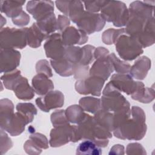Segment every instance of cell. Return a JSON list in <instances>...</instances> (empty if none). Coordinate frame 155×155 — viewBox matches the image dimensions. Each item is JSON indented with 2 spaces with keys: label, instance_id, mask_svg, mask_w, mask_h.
I'll list each match as a JSON object with an SVG mask.
<instances>
[{
  "label": "cell",
  "instance_id": "27",
  "mask_svg": "<svg viewBox=\"0 0 155 155\" xmlns=\"http://www.w3.org/2000/svg\"><path fill=\"white\" fill-rule=\"evenodd\" d=\"M65 111L68 122L75 124H79L84 119L87 114L79 105L76 104L70 105Z\"/></svg>",
  "mask_w": 155,
  "mask_h": 155
},
{
  "label": "cell",
  "instance_id": "34",
  "mask_svg": "<svg viewBox=\"0 0 155 155\" xmlns=\"http://www.w3.org/2000/svg\"><path fill=\"white\" fill-rule=\"evenodd\" d=\"M82 48L77 46L65 47L64 57L74 65L79 64L82 57Z\"/></svg>",
  "mask_w": 155,
  "mask_h": 155
},
{
  "label": "cell",
  "instance_id": "12",
  "mask_svg": "<svg viewBox=\"0 0 155 155\" xmlns=\"http://www.w3.org/2000/svg\"><path fill=\"white\" fill-rule=\"evenodd\" d=\"M35 102L40 110L44 112L57 108H61L64 104V96L58 90L50 91L42 97L36 99Z\"/></svg>",
  "mask_w": 155,
  "mask_h": 155
},
{
  "label": "cell",
  "instance_id": "47",
  "mask_svg": "<svg viewBox=\"0 0 155 155\" xmlns=\"http://www.w3.org/2000/svg\"><path fill=\"white\" fill-rule=\"evenodd\" d=\"M58 24V30L59 32H62L65 28H67L70 25V20L66 16L58 15L57 19Z\"/></svg>",
  "mask_w": 155,
  "mask_h": 155
},
{
  "label": "cell",
  "instance_id": "28",
  "mask_svg": "<svg viewBox=\"0 0 155 155\" xmlns=\"http://www.w3.org/2000/svg\"><path fill=\"white\" fill-rule=\"evenodd\" d=\"M102 153L101 147H98L94 142L85 139L79 143L76 148V154L78 155H99Z\"/></svg>",
  "mask_w": 155,
  "mask_h": 155
},
{
  "label": "cell",
  "instance_id": "33",
  "mask_svg": "<svg viewBox=\"0 0 155 155\" xmlns=\"http://www.w3.org/2000/svg\"><path fill=\"white\" fill-rule=\"evenodd\" d=\"M124 34H126L125 29L124 28L120 29L109 28L102 33V40L105 44L111 45L115 44L119 36Z\"/></svg>",
  "mask_w": 155,
  "mask_h": 155
},
{
  "label": "cell",
  "instance_id": "37",
  "mask_svg": "<svg viewBox=\"0 0 155 155\" xmlns=\"http://www.w3.org/2000/svg\"><path fill=\"white\" fill-rule=\"evenodd\" d=\"M51 122L54 127L70 124L67 119L65 111L64 110H58L54 111L51 114Z\"/></svg>",
  "mask_w": 155,
  "mask_h": 155
},
{
  "label": "cell",
  "instance_id": "24",
  "mask_svg": "<svg viewBox=\"0 0 155 155\" xmlns=\"http://www.w3.org/2000/svg\"><path fill=\"white\" fill-rule=\"evenodd\" d=\"M48 36L39 28L36 22L33 23L28 28L27 44L30 47L36 48L40 47L42 41L46 40Z\"/></svg>",
  "mask_w": 155,
  "mask_h": 155
},
{
  "label": "cell",
  "instance_id": "8",
  "mask_svg": "<svg viewBox=\"0 0 155 155\" xmlns=\"http://www.w3.org/2000/svg\"><path fill=\"white\" fill-rule=\"evenodd\" d=\"M116 50L120 58L125 61H133L143 52L140 44L127 34L122 35L115 42Z\"/></svg>",
  "mask_w": 155,
  "mask_h": 155
},
{
  "label": "cell",
  "instance_id": "10",
  "mask_svg": "<svg viewBox=\"0 0 155 155\" xmlns=\"http://www.w3.org/2000/svg\"><path fill=\"white\" fill-rule=\"evenodd\" d=\"M105 81L101 78L89 75L85 79L77 80L74 87L76 91L81 94H90L94 96H100Z\"/></svg>",
  "mask_w": 155,
  "mask_h": 155
},
{
  "label": "cell",
  "instance_id": "21",
  "mask_svg": "<svg viewBox=\"0 0 155 155\" xmlns=\"http://www.w3.org/2000/svg\"><path fill=\"white\" fill-rule=\"evenodd\" d=\"M31 84L35 92L39 96H44L54 88L52 81L42 73L36 74L31 80Z\"/></svg>",
  "mask_w": 155,
  "mask_h": 155
},
{
  "label": "cell",
  "instance_id": "42",
  "mask_svg": "<svg viewBox=\"0 0 155 155\" xmlns=\"http://www.w3.org/2000/svg\"><path fill=\"white\" fill-rule=\"evenodd\" d=\"M36 71L37 73H42L48 78L53 76L52 70L47 60L41 59L37 62L36 64Z\"/></svg>",
  "mask_w": 155,
  "mask_h": 155
},
{
  "label": "cell",
  "instance_id": "7",
  "mask_svg": "<svg viewBox=\"0 0 155 155\" xmlns=\"http://www.w3.org/2000/svg\"><path fill=\"white\" fill-rule=\"evenodd\" d=\"M81 140L78 133V125L70 124L54 127L50 134L49 144L51 147H59L70 142H77Z\"/></svg>",
  "mask_w": 155,
  "mask_h": 155
},
{
  "label": "cell",
  "instance_id": "40",
  "mask_svg": "<svg viewBox=\"0 0 155 155\" xmlns=\"http://www.w3.org/2000/svg\"><path fill=\"white\" fill-rule=\"evenodd\" d=\"M108 1H93L84 2L85 9L91 13H97L102 10Z\"/></svg>",
  "mask_w": 155,
  "mask_h": 155
},
{
  "label": "cell",
  "instance_id": "17",
  "mask_svg": "<svg viewBox=\"0 0 155 155\" xmlns=\"http://www.w3.org/2000/svg\"><path fill=\"white\" fill-rule=\"evenodd\" d=\"M33 120V118L17 111L13 116L4 131L8 132L12 136H17L24 131L25 125L31 122Z\"/></svg>",
  "mask_w": 155,
  "mask_h": 155
},
{
  "label": "cell",
  "instance_id": "38",
  "mask_svg": "<svg viewBox=\"0 0 155 155\" xmlns=\"http://www.w3.org/2000/svg\"><path fill=\"white\" fill-rule=\"evenodd\" d=\"M17 111L34 119V116L37 114V109L31 103H19L16 105Z\"/></svg>",
  "mask_w": 155,
  "mask_h": 155
},
{
  "label": "cell",
  "instance_id": "41",
  "mask_svg": "<svg viewBox=\"0 0 155 155\" xmlns=\"http://www.w3.org/2000/svg\"><path fill=\"white\" fill-rule=\"evenodd\" d=\"M73 75L76 80L85 79L89 76V66L79 64L74 65Z\"/></svg>",
  "mask_w": 155,
  "mask_h": 155
},
{
  "label": "cell",
  "instance_id": "48",
  "mask_svg": "<svg viewBox=\"0 0 155 155\" xmlns=\"http://www.w3.org/2000/svg\"><path fill=\"white\" fill-rule=\"evenodd\" d=\"M110 54L108 50L103 47H99L95 48L94 52V58L97 59L99 58H103L108 57Z\"/></svg>",
  "mask_w": 155,
  "mask_h": 155
},
{
  "label": "cell",
  "instance_id": "20",
  "mask_svg": "<svg viewBox=\"0 0 155 155\" xmlns=\"http://www.w3.org/2000/svg\"><path fill=\"white\" fill-rule=\"evenodd\" d=\"M12 90L18 99L23 101L31 100L35 96L34 89L29 85L27 79L22 76L15 82Z\"/></svg>",
  "mask_w": 155,
  "mask_h": 155
},
{
  "label": "cell",
  "instance_id": "19",
  "mask_svg": "<svg viewBox=\"0 0 155 155\" xmlns=\"http://www.w3.org/2000/svg\"><path fill=\"white\" fill-rule=\"evenodd\" d=\"M151 68V60L147 56H142L138 58L134 64L131 66L130 75L134 79L143 80Z\"/></svg>",
  "mask_w": 155,
  "mask_h": 155
},
{
  "label": "cell",
  "instance_id": "5",
  "mask_svg": "<svg viewBox=\"0 0 155 155\" xmlns=\"http://www.w3.org/2000/svg\"><path fill=\"white\" fill-rule=\"evenodd\" d=\"M28 28L5 27L1 29V49H22L27 44V32Z\"/></svg>",
  "mask_w": 155,
  "mask_h": 155
},
{
  "label": "cell",
  "instance_id": "18",
  "mask_svg": "<svg viewBox=\"0 0 155 155\" xmlns=\"http://www.w3.org/2000/svg\"><path fill=\"white\" fill-rule=\"evenodd\" d=\"M113 71V65L108 56L97 59L89 70V75L99 77L107 81Z\"/></svg>",
  "mask_w": 155,
  "mask_h": 155
},
{
  "label": "cell",
  "instance_id": "13",
  "mask_svg": "<svg viewBox=\"0 0 155 155\" xmlns=\"http://www.w3.org/2000/svg\"><path fill=\"white\" fill-rule=\"evenodd\" d=\"M26 9L38 22L54 13V2L51 1H30Z\"/></svg>",
  "mask_w": 155,
  "mask_h": 155
},
{
  "label": "cell",
  "instance_id": "23",
  "mask_svg": "<svg viewBox=\"0 0 155 155\" xmlns=\"http://www.w3.org/2000/svg\"><path fill=\"white\" fill-rule=\"evenodd\" d=\"M25 2V1H1V12L8 18H15L23 11L22 5Z\"/></svg>",
  "mask_w": 155,
  "mask_h": 155
},
{
  "label": "cell",
  "instance_id": "22",
  "mask_svg": "<svg viewBox=\"0 0 155 155\" xmlns=\"http://www.w3.org/2000/svg\"><path fill=\"white\" fill-rule=\"evenodd\" d=\"M14 105L8 99H2L0 101V126L5 130L14 115Z\"/></svg>",
  "mask_w": 155,
  "mask_h": 155
},
{
  "label": "cell",
  "instance_id": "30",
  "mask_svg": "<svg viewBox=\"0 0 155 155\" xmlns=\"http://www.w3.org/2000/svg\"><path fill=\"white\" fill-rule=\"evenodd\" d=\"M36 24L39 28L48 36L53 34L58 30L57 19L54 13L43 19L36 22Z\"/></svg>",
  "mask_w": 155,
  "mask_h": 155
},
{
  "label": "cell",
  "instance_id": "2",
  "mask_svg": "<svg viewBox=\"0 0 155 155\" xmlns=\"http://www.w3.org/2000/svg\"><path fill=\"white\" fill-rule=\"evenodd\" d=\"M131 118H128L120 127L113 130L114 136L122 140H139L147 132L146 117L144 111L137 106H133Z\"/></svg>",
  "mask_w": 155,
  "mask_h": 155
},
{
  "label": "cell",
  "instance_id": "49",
  "mask_svg": "<svg viewBox=\"0 0 155 155\" xmlns=\"http://www.w3.org/2000/svg\"><path fill=\"white\" fill-rule=\"evenodd\" d=\"M124 147L122 145L116 144L114 145L111 149L109 154H124Z\"/></svg>",
  "mask_w": 155,
  "mask_h": 155
},
{
  "label": "cell",
  "instance_id": "36",
  "mask_svg": "<svg viewBox=\"0 0 155 155\" xmlns=\"http://www.w3.org/2000/svg\"><path fill=\"white\" fill-rule=\"evenodd\" d=\"M95 47L91 45H86L82 47V57L79 64L82 65H88L92 63L94 59V52Z\"/></svg>",
  "mask_w": 155,
  "mask_h": 155
},
{
  "label": "cell",
  "instance_id": "25",
  "mask_svg": "<svg viewBox=\"0 0 155 155\" xmlns=\"http://www.w3.org/2000/svg\"><path fill=\"white\" fill-rule=\"evenodd\" d=\"M50 64L56 73L61 76L67 77L73 74L74 64L65 57L58 60L50 59Z\"/></svg>",
  "mask_w": 155,
  "mask_h": 155
},
{
  "label": "cell",
  "instance_id": "39",
  "mask_svg": "<svg viewBox=\"0 0 155 155\" xmlns=\"http://www.w3.org/2000/svg\"><path fill=\"white\" fill-rule=\"evenodd\" d=\"M38 147L41 149H47L48 148V141L46 136L39 133H31L29 137Z\"/></svg>",
  "mask_w": 155,
  "mask_h": 155
},
{
  "label": "cell",
  "instance_id": "4",
  "mask_svg": "<svg viewBox=\"0 0 155 155\" xmlns=\"http://www.w3.org/2000/svg\"><path fill=\"white\" fill-rule=\"evenodd\" d=\"M101 15L105 21L112 22L117 27L126 26L129 19V11L123 2L108 1L101 10Z\"/></svg>",
  "mask_w": 155,
  "mask_h": 155
},
{
  "label": "cell",
  "instance_id": "32",
  "mask_svg": "<svg viewBox=\"0 0 155 155\" xmlns=\"http://www.w3.org/2000/svg\"><path fill=\"white\" fill-rule=\"evenodd\" d=\"M83 4L80 1H69L68 14L71 21L76 24L77 20L84 12Z\"/></svg>",
  "mask_w": 155,
  "mask_h": 155
},
{
  "label": "cell",
  "instance_id": "46",
  "mask_svg": "<svg viewBox=\"0 0 155 155\" xmlns=\"http://www.w3.org/2000/svg\"><path fill=\"white\" fill-rule=\"evenodd\" d=\"M30 16L27 15L24 11H22V13L16 18L12 19L13 23L19 27H24L27 25L30 22Z\"/></svg>",
  "mask_w": 155,
  "mask_h": 155
},
{
  "label": "cell",
  "instance_id": "43",
  "mask_svg": "<svg viewBox=\"0 0 155 155\" xmlns=\"http://www.w3.org/2000/svg\"><path fill=\"white\" fill-rule=\"evenodd\" d=\"M13 146V142L11 139L4 130L1 128V153H5Z\"/></svg>",
  "mask_w": 155,
  "mask_h": 155
},
{
  "label": "cell",
  "instance_id": "3",
  "mask_svg": "<svg viewBox=\"0 0 155 155\" xmlns=\"http://www.w3.org/2000/svg\"><path fill=\"white\" fill-rule=\"evenodd\" d=\"M78 130L81 139L90 140L98 147L105 148L112 137L111 132L99 125L93 117L86 114L84 119L78 124Z\"/></svg>",
  "mask_w": 155,
  "mask_h": 155
},
{
  "label": "cell",
  "instance_id": "44",
  "mask_svg": "<svg viewBox=\"0 0 155 155\" xmlns=\"http://www.w3.org/2000/svg\"><path fill=\"white\" fill-rule=\"evenodd\" d=\"M127 154H146L145 150L139 143H130L128 144L126 149Z\"/></svg>",
  "mask_w": 155,
  "mask_h": 155
},
{
  "label": "cell",
  "instance_id": "11",
  "mask_svg": "<svg viewBox=\"0 0 155 155\" xmlns=\"http://www.w3.org/2000/svg\"><path fill=\"white\" fill-rule=\"evenodd\" d=\"M44 48L46 56L50 59L58 60L64 58L65 46L62 44L61 34L54 33L50 35L44 43Z\"/></svg>",
  "mask_w": 155,
  "mask_h": 155
},
{
  "label": "cell",
  "instance_id": "15",
  "mask_svg": "<svg viewBox=\"0 0 155 155\" xmlns=\"http://www.w3.org/2000/svg\"><path fill=\"white\" fill-rule=\"evenodd\" d=\"M110 82L120 92H124L128 95H131L138 85V81H134L128 74H114L111 77Z\"/></svg>",
  "mask_w": 155,
  "mask_h": 155
},
{
  "label": "cell",
  "instance_id": "31",
  "mask_svg": "<svg viewBox=\"0 0 155 155\" xmlns=\"http://www.w3.org/2000/svg\"><path fill=\"white\" fill-rule=\"evenodd\" d=\"M109 59L113 65L114 71L119 74H127L131 68V65L127 62L119 59L114 53H110Z\"/></svg>",
  "mask_w": 155,
  "mask_h": 155
},
{
  "label": "cell",
  "instance_id": "29",
  "mask_svg": "<svg viewBox=\"0 0 155 155\" xmlns=\"http://www.w3.org/2000/svg\"><path fill=\"white\" fill-rule=\"evenodd\" d=\"M79 105L84 111L94 114L102 108L101 99L91 96L82 97L79 101Z\"/></svg>",
  "mask_w": 155,
  "mask_h": 155
},
{
  "label": "cell",
  "instance_id": "26",
  "mask_svg": "<svg viewBox=\"0 0 155 155\" xmlns=\"http://www.w3.org/2000/svg\"><path fill=\"white\" fill-rule=\"evenodd\" d=\"M93 117L99 125L113 132L114 130L113 113L101 108L94 114Z\"/></svg>",
  "mask_w": 155,
  "mask_h": 155
},
{
  "label": "cell",
  "instance_id": "45",
  "mask_svg": "<svg viewBox=\"0 0 155 155\" xmlns=\"http://www.w3.org/2000/svg\"><path fill=\"white\" fill-rule=\"evenodd\" d=\"M24 149L28 154H39L42 152V149L38 147L30 139L25 142L24 145Z\"/></svg>",
  "mask_w": 155,
  "mask_h": 155
},
{
  "label": "cell",
  "instance_id": "9",
  "mask_svg": "<svg viewBox=\"0 0 155 155\" xmlns=\"http://www.w3.org/2000/svg\"><path fill=\"white\" fill-rule=\"evenodd\" d=\"M105 22L100 13H91L84 10L76 24L79 30L87 35H90L102 30L105 26Z\"/></svg>",
  "mask_w": 155,
  "mask_h": 155
},
{
  "label": "cell",
  "instance_id": "6",
  "mask_svg": "<svg viewBox=\"0 0 155 155\" xmlns=\"http://www.w3.org/2000/svg\"><path fill=\"white\" fill-rule=\"evenodd\" d=\"M101 108L105 110L116 113L126 107L130 106L127 99L110 81L105 85L101 99Z\"/></svg>",
  "mask_w": 155,
  "mask_h": 155
},
{
  "label": "cell",
  "instance_id": "1",
  "mask_svg": "<svg viewBox=\"0 0 155 155\" xmlns=\"http://www.w3.org/2000/svg\"><path fill=\"white\" fill-rule=\"evenodd\" d=\"M129 19L126 25V34L135 39L142 47L154 44V3L136 1L130 4Z\"/></svg>",
  "mask_w": 155,
  "mask_h": 155
},
{
  "label": "cell",
  "instance_id": "14",
  "mask_svg": "<svg viewBox=\"0 0 155 155\" xmlns=\"http://www.w3.org/2000/svg\"><path fill=\"white\" fill-rule=\"evenodd\" d=\"M21 53L15 49H1L0 71L8 73L16 69L20 64Z\"/></svg>",
  "mask_w": 155,
  "mask_h": 155
},
{
  "label": "cell",
  "instance_id": "35",
  "mask_svg": "<svg viewBox=\"0 0 155 155\" xmlns=\"http://www.w3.org/2000/svg\"><path fill=\"white\" fill-rule=\"evenodd\" d=\"M21 76V71L16 69L12 71L4 73V74L1 76V80L6 89L12 90L15 82Z\"/></svg>",
  "mask_w": 155,
  "mask_h": 155
},
{
  "label": "cell",
  "instance_id": "16",
  "mask_svg": "<svg viewBox=\"0 0 155 155\" xmlns=\"http://www.w3.org/2000/svg\"><path fill=\"white\" fill-rule=\"evenodd\" d=\"M61 38L62 44L65 47L76 44L82 45L88 40V37L85 33L73 26H69L65 28L62 32Z\"/></svg>",
  "mask_w": 155,
  "mask_h": 155
}]
</instances>
